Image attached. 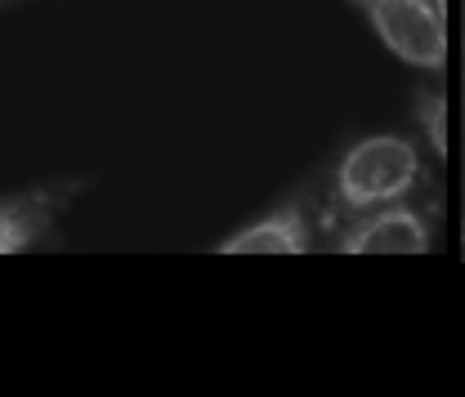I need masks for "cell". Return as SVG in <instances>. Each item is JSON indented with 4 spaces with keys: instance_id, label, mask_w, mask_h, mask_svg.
<instances>
[{
    "instance_id": "6da1fadb",
    "label": "cell",
    "mask_w": 465,
    "mask_h": 397,
    "mask_svg": "<svg viewBox=\"0 0 465 397\" xmlns=\"http://www.w3.org/2000/svg\"><path fill=\"white\" fill-rule=\"evenodd\" d=\"M420 188H425V161L407 134L394 130L362 134L331 161L322 179V228L331 237L353 215L407 201Z\"/></svg>"
},
{
    "instance_id": "7a4b0ae2",
    "label": "cell",
    "mask_w": 465,
    "mask_h": 397,
    "mask_svg": "<svg viewBox=\"0 0 465 397\" xmlns=\"http://www.w3.org/2000/svg\"><path fill=\"white\" fill-rule=\"evenodd\" d=\"M349 5L399 63L420 72L448 67V18L439 0H349Z\"/></svg>"
},
{
    "instance_id": "3957f363",
    "label": "cell",
    "mask_w": 465,
    "mask_h": 397,
    "mask_svg": "<svg viewBox=\"0 0 465 397\" xmlns=\"http://www.w3.org/2000/svg\"><path fill=\"white\" fill-rule=\"evenodd\" d=\"M318 237H327L322 192L300 183L282 201H273L269 210H260L255 219L229 232L224 241H215V255H309Z\"/></svg>"
},
{
    "instance_id": "277c9868",
    "label": "cell",
    "mask_w": 465,
    "mask_h": 397,
    "mask_svg": "<svg viewBox=\"0 0 465 397\" xmlns=\"http://www.w3.org/2000/svg\"><path fill=\"white\" fill-rule=\"evenodd\" d=\"M336 255H425L434 246V219L411 197L353 215L327 237Z\"/></svg>"
},
{
    "instance_id": "5b68a950",
    "label": "cell",
    "mask_w": 465,
    "mask_h": 397,
    "mask_svg": "<svg viewBox=\"0 0 465 397\" xmlns=\"http://www.w3.org/2000/svg\"><path fill=\"white\" fill-rule=\"evenodd\" d=\"M85 183L90 179H54L0 197V255H27L50 246L58 237V219L85 192Z\"/></svg>"
},
{
    "instance_id": "8992f818",
    "label": "cell",
    "mask_w": 465,
    "mask_h": 397,
    "mask_svg": "<svg viewBox=\"0 0 465 397\" xmlns=\"http://www.w3.org/2000/svg\"><path fill=\"white\" fill-rule=\"evenodd\" d=\"M411 125L430 143V152L443 161L448 157V99H443V90H430V85L411 90Z\"/></svg>"
},
{
    "instance_id": "52a82bcc",
    "label": "cell",
    "mask_w": 465,
    "mask_h": 397,
    "mask_svg": "<svg viewBox=\"0 0 465 397\" xmlns=\"http://www.w3.org/2000/svg\"><path fill=\"white\" fill-rule=\"evenodd\" d=\"M439 9H443V14H448V0H439Z\"/></svg>"
},
{
    "instance_id": "ba28073f",
    "label": "cell",
    "mask_w": 465,
    "mask_h": 397,
    "mask_svg": "<svg viewBox=\"0 0 465 397\" xmlns=\"http://www.w3.org/2000/svg\"><path fill=\"white\" fill-rule=\"evenodd\" d=\"M0 5H14V0H0Z\"/></svg>"
}]
</instances>
